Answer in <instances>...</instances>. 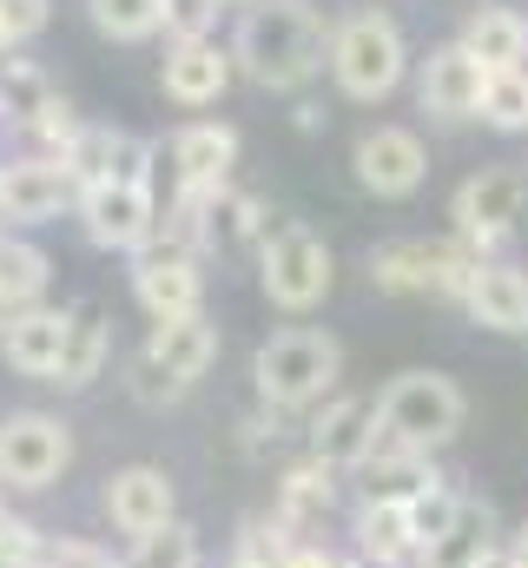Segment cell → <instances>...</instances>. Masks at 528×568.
Here are the masks:
<instances>
[{"label":"cell","mask_w":528,"mask_h":568,"mask_svg":"<svg viewBox=\"0 0 528 568\" xmlns=\"http://www.w3.org/2000/svg\"><path fill=\"white\" fill-rule=\"evenodd\" d=\"M232 60L271 93H297L331 67V27L311 0H258L232 33Z\"/></svg>","instance_id":"6da1fadb"},{"label":"cell","mask_w":528,"mask_h":568,"mask_svg":"<svg viewBox=\"0 0 528 568\" xmlns=\"http://www.w3.org/2000/svg\"><path fill=\"white\" fill-rule=\"evenodd\" d=\"M252 377H258V397L271 410H311L337 390L344 377V351L331 331H311V324H291L277 337H264L258 357H252Z\"/></svg>","instance_id":"7a4b0ae2"},{"label":"cell","mask_w":528,"mask_h":568,"mask_svg":"<svg viewBox=\"0 0 528 568\" xmlns=\"http://www.w3.org/2000/svg\"><path fill=\"white\" fill-rule=\"evenodd\" d=\"M403 67H409V40H403V27L390 13L357 7L331 27V80H337L344 100H364V106L390 100L403 87Z\"/></svg>","instance_id":"3957f363"},{"label":"cell","mask_w":528,"mask_h":568,"mask_svg":"<svg viewBox=\"0 0 528 568\" xmlns=\"http://www.w3.org/2000/svg\"><path fill=\"white\" fill-rule=\"evenodd\" d=\"M212 357H219V331L205 324V311H199V317L152 324V337H145V351H139V364H132V397L159 410V404L185 397V390L212 371Z\"/></svg>","instance_id":"277c9868"},{"label":"cell","mask_w":528,"mask_h":568,"mask_svg":"<svg viewBox=\"0 0 528 568\" xmlns=\"http://www.w3.org/2000/svg\"><path fill=\"white\" fill-rule=\"evenodd\" d=\"M463 390L443 377V371H409V377H396L390 390L377 397V436H390L403 449H436V443H449L456 429H463Z\"/></svg>","instance_id":"5b68a950"},{"label":"cell","mask_w":528,"mask_h":568,"mask_svg":"<svg viewBox=\"0 0 528 568\" xmlns=\"http://www.w3.org/2000/svg\"><path fill=\"white\" fill-rule=\"evenodd\" d=\"M331 278H337V258L311 225H271V239L258 245V284L277 311L291 317L317 311L331 297Z\"/></svg>","instance_id":"8992f818"},{"label":"cell","mask_w":528,"mask_h":568,"mask_svg":"<svg viewBox=\"0 0 528 568\" xmlns=\"http://www.w3.org/2000/svg\"><path fill=\"white\" fill-rule=\"evenodd\" d=\"M476 272V252L463 245H429V239H396L370 252V284L390 291V297H416V291H436V297H463Z\"/></svg>","instance_id":"52a82bcc"},{"label":"cell","mask_w":528,"mask_h":568,"mask_svg":"<svg viewBox=\"0 0 528 568\" xmlns=\"http://www.w3.org/2000/svg\"><path fill=\"white\" fill-rule=\"evenodd\" d=\"M73 463V429L47 410H13L0 424V483L7 489H53Z\"/></svg>","instance_id":"ba28073f"},{"label":"cell","mask_w":528,"mask_h":568,"mask_svg":"<svg viewBox=\"0 0 528 568\" xmlns=\"http://www.w3.org/2000/svg\"><path fill=\"white\" fill-rule=\"evenodd\" d=\"M80 232H87L100 252L139 258V252L159 239V199H152V185H120V179L87 185V192H80Z\"/></svg>","instance_id":"9c48e42d"},{"label":"cell","mask_w":528,"mask_h":568,"mask_svg":"<svg viewBox=\"0 0 528 568\" xmlns=\"http://www.w3.org/2000/svg\"><path fill=\"white\" fill-rule=\"evenodd\" d=\"M522 212H528V172H516V165H483L449 199V219L469 245H502L522 225Z\"/></svg>","instance_id":"30bf717a"},{"label":"cell","mask_w":528,"mask_h":568,"mask_svg":"<svg viewBox=\"0 0 528 568\" xmlns=\"http://www.w3.org/2000/svg\"><path fill=\"white\" fill-rule=\"evenodd\" d=\"M60 212H80V179L67 159L33 152V159L0 165V219L7 225H47Z\"/></svg>","instance_id":"8fae6325"},{"label":"cell","mask_w":528,"mask_h":568,"mask_svg":"<svg viewBox=\"0 0 528 568\" xmlns=\"http://www.w3.org/2000/svg\"><path fill=\"white\" fill-rule=\"evenodd\" d=\"M132 297L152 324H172V317H199L205 304V278H199V258L192 252H172L165 239H152L139 258H132Z\"/></svg>","instance_id":"7c38bea8"},{"label":"cell","mask_w":528,"mask_h":568,"mask_svg":"<svg viewBox=\"0 0 528 568\" xmlns=\"http://www.w3.org/2000/svg\"><path fill=\"white\" fill-rule=\"evenodd\" d=\"M483 93H489V67L463 47V40H443V47H429V60H423V73H416V100H423V113H436V120H483Z\"/></svg>","instance_id":"4fadbf2b"},{"label":"cell","mask_w":528,"mask_h":568,"mask_svg":"<svg viewBox=\"0 0 528 568\" xmlns=\"http://www.w3.org/2000/svg\"><path fill=\"white\" fill-rule=\"evenodd\" d=\"M232 73H238L232 47H219V40H172V47H165V67H159V87H165L172 106L205 113V106L225 100Z\"/></svg>","instance_id":"5bb4252c"},{"label":"cell","mask_w":528,"mask_h":568,"mask_svg":"<svg viewBox=\"0 0 528 568\" xmlns=\"http://www.w3.org/2000/svg\"><path fill=\"white\" fill-rule=\"evenodd\" d=\"M351 165H357V185L377 199H409L429 179V152L409 126H370L351 152Z\"/></svg>","instance_id":"9a60e30c"},{"label":"cell","mask_w":528,"mask_h":568,"mask_svg":"<svg viewBox=\"0 0 528 568\" xmlns=\"http://www.w3.org/2000/svg\"><path fill=\"white\" fill-rule=\"evenodd\" d=\"M232 165H238V133L219 126V120H192L172 133V179H179V199H219L232 185Z\"/></svg>","instance_id":"2e32d148"},{"label":"cell","mask_w":528,"mask_h":568,"mask_svg":"<svg viewBox=\"0 0 528 568\" xmlns=\"http://www.w3.org/2000/svg\"><path fill=\"white\" fill-rule=\"evenodd\" d=\"M106 516H113V529L120 536H152V529H165V523H179V496H172V476L159 469V463H126V469H113L106 476Z\"/></svg>","instance_id":"e0dca14e"},{"label":"cell","mask_w":528,"mask_h":568,"mask_svg":"<svg viewBox=\"0 0 528 568\" xmlns=\"http://www.w3.org/2000/svg\"><path fill=\"white\" fill-rule=\"evenodd\" d=\"M60 351H67V311L33 304V311H7L0 317V364L7 371H20L33 384H53Z\"/></svg>","instance_id":"ac0fdd59"},{"label":"cell","mask_w":528,"mask_h":568,"mask_svg":"<svg viewBox=\"0 0 528 568\" xmlns=\"http://www.w3.org/2000/svg\"><path fill=\"white\" fill-rule=\"evenodd\" d=\"M469 317L483 331H502V337H528V272L516 265H496V258H476L469 291H463Z\"/></svg>","instance_id":"d6986e66"},{"label":"cell","mask_w":528,"mask_h":568,"mask_svg":"<svg viewBox=\"0 0 528 568\" xmlns=\"http://www.w3.org/2000/svg\"><path fill=\"white\" fill-rule=\"evenodd\" d=\"M370 443H377V404H364V397H337L311 424V456L331 469H364Z\"/></svg>","instance_id":"ffe728a7"},{"label":"cell","mask_w":528,"mask_h":568,"mask_svg":"<svg viewBox=\"0 0 528 568\" xmlns=\"http://www.w3.org/2000/svg\"><path fill=\"white\" fill-rule=\"evenodd\" d=\"M106 351H113V331H106V311H100V297H80V304H67V351H60V371H53V384H60V390H87V384L106 371Z\"/></svg>","instance_id":"44dd1931"},{"label":"cell","mask_w":528,"mask_h":568,"mask_svg":"<svg viewBox=\"0 0 528 568\" xmlns=\"http://www.w3.org/2000/svg\"><path fill=\"white\" fill-rule=\"evenodd\" d=\"M331 503H337V469L317 463V456H304V463L284 469V483H277V529H284V536H304V529H317V523L331 516Z\"/></svg>","instance_id":"7402d4cb"},{"label":"cell","mask_w":528,"mask_h":568,"mask_svg":"<svg viewBox=\"0 0 528 568\" xmlns=\"http://www.w3.org/2000/svg\"><path fill=\"white\" fill-rule=\"evenodd\" d=\"M489 73H509V67H528V20L516 13V7H476L469 20H463V33H456Z\"/></svg>","instance_id":"603a6c76"},{"label":"cell","mask_w":528,"mask_h":568,"mask_svg":"<svg viewBox=\"0 0 528 568\" xmlns=\"http://www.w3.org/2000/svg\"><path fill=\"white\" fill-rule=\"evenodd\" d=\"M271 239V219H264V199L252 192H219L212 205H205V245H219V252H245V245H264Z\"/></svg>","instance_id":"cb8c5ba5"},{"label":"cell","mask_w":528,"mask_h":568,"mask_svg":"<svg viewBox=\"0 0 528 568\" xmlns=\"http://www.w3.org/2000/svg\"><path fill=\"white\" fill-rule=\"evenodd\" d=\"M489 562H496V536H489V509H476V503H463L456 529L436 536L416 556V568H489Z\"/></svg>","instance_id":"d4e9b609"},{"label":"cell","mask_w":528,"mask_h":568,"mask_svg":"<svg viewBox=\"0 0 528 568\" xmlns=\"http://www.w3.org/2000/svg\"><path fill=\"white\" fill-rule=\"evenodd\" d=\"M47 278H53V258L27 239H0V317L7 311H33L47 297Z\"/></svg>","instance_id":"484cf974"},{"label":"cell","mask_w":528,"mask_h":568,"mask_svg":"<svg viewBox=\"0 0 528 568\" xmlns=\"http://www.w3.org/2000/svg\"><path fill=\"white\" fill-rule=\"evenodd\" d=\"M357 556L370 562H403L416 556V523H409V503H364L357 516Z\"/></svg>","instance_id":"4316f807"},{"label":"cell","mask_w":528,"mask_h":568,"mask_svg":"<svg viewBox=\"0 0 528 568\" xmlns=\"http://www.w3.org/2000/svg\"><path fill=\"white\" fill-rule=\"evenodd\" d=\"M87 13L106 40H126V47L165 33V0H87Z\"/></svg>","instance_id":"83f0119b"},{"label":"cell","mask_w":528,"mask_h":568,"mask_svg":"<svg viewBox=\"0 0 528 568\" xmlns=\"http://www.w3.org/2000/svg\"><path fill=\"white\" fill-rule=\"evenodd\" d=\"M47 100H53V80H47L33 60H7V67H0V113H13L20 126H33Z\"/></svg>","instance_id":"f1b7e54d"},{"label":"cell","mask_w":528,"mask_h":568,"mask_svg":"<svg viewBox=\"0 0 528 568\" xmlns=\"http://www.w3.org/2000/svg\"><path fill=\"white\" fill-rule=\"evenodd\" d=\"M126 568H199V529L192 523H165V529L139 536Z\"/></svg>","instance_id":"f546056e"},{"label":"cell","mask_w":528,"mask_h":568,"mask_svg":"<svg viewBox=\"0 0 528 568\" xmlns=\"http://www.w3.org/2000/svg\"><path fill=\"white\" fill-rule=\"evenodd\" d=\"M483 120H489L496 133H528V67L489 73V93H483Z\"/></svg>","instance_id":"4dcf8cb0"},{"label":"cell","mask_w":528,"mask_h":568,"mask_svg":"<svg viewBox=\"0 0 528 568\" xmlns=\"http://www.w3.org/2000/svg\"><path fill=\"white\" fill-rule=\"evenodd\" d=\"M456 516H463V496L456 489H443V476L429 483V489H416L409 496V523H416V556L436 542V536H449L456 529Z\"/></svg>","instance_id":"1f68e13d"},{"label":"cell","mask_w":528,"mask_h":568,"mask_svg":"<svg viewBox=\"0 0 528 568\" xmlns=\"http://www.w3.org/2000/svg\"><path fill=\"white\" fill-rule=\"evenodd\" d=\"M40 556H47L40 529H33V523H20V516L0 503V568H40Z\"/></svg>","instance_id":"d6a6232c"},{"label":"cell","mask_w":528,"mask_h":568,"mask_svg":"<svg viewBox=\"0 0 528 568\" xmlns=\"http://www.w3.org/2000/svg\"><path fill=\"white\" fill-rule=\"evenodd\" d=\"M219 0H165V40H212Z\"/></svg>","instance_id":"836d02e7"},{"label":"cell","mask_w":528,"mask_h":568,"mask_svg":"<svg viewBox=\"0 0 528 568\" xmlns=\"http://www.w3.org/2000/svg\"><path fill=\"white\" fill-rule=\"evenodd\" d=\"M47 20H53V0H0V27H7L13 47L33 40V33H47Z\"/></svg>","instance_id":"e575fe53"},{"label":"cell","mask_w":528,"mask_h":568,"mask_svg":"<svg viewBox=\"0 0 528 568\" xmlns=\"http://www.w3.org/2000/svg\"><path fill=\"white\" fill-rule=\"evenodd\" d=\"M40 568H126L113 562L100 542H80V536H60V542H47V556H40Z\"/></svg>","instance_id":"d590c367"},{"label":"cell","mask_w":528,"mask_h":568,"mask_svg":"<svg viewBox=\"0 0 528 568\" xmlns=\"http://www.w3.org/2000/svg\"><path fill=\"white\" fill-rule=\"evenodd\" d=\"M284 568H351L344 556H331V549H317V542H297L291 556H284Z\"/></svg>","instance_id":"8d00e7d4"},{"label":"cell","mask_w":528,"mask_h":568,"mask_svg":"<svg viewBox=\"0 0 528 568\" xmlns=\"http://www.w3.org/2000/svg\"><path fill=\"white\" fill-rule=\"evenodd\" d=\"M509 562L528 568V523H522V536H516V549H509Z\"/></svg>","instance_id":"74e56055"},{"label":"cell","mask_w":528,"mask_h":568,"mask_svg":"<svg viewBox=\"0 0 528 568\" xmlns=\"http://www.w3.org/2000/svg\"><path fill=\"white\" fill-rule=\"evenodd\" d=\"M219 7H258V0H219Z\"/></svg>","instance_id":"f35d334b"},{"label":"cell","mask_w":528,"mask_h":568,"mask_svg":"<svg viewBox=\"0 0 528 568\" xmlns=\"http://www.w3.org/2000/svg\"><path fill=\"white\" fill-rule=\"evenodd\" d=\"M7 47H13V40H7V27H0V53H7Z\"/></svg>","instance_id":"ab89813d"}]
</instances>
